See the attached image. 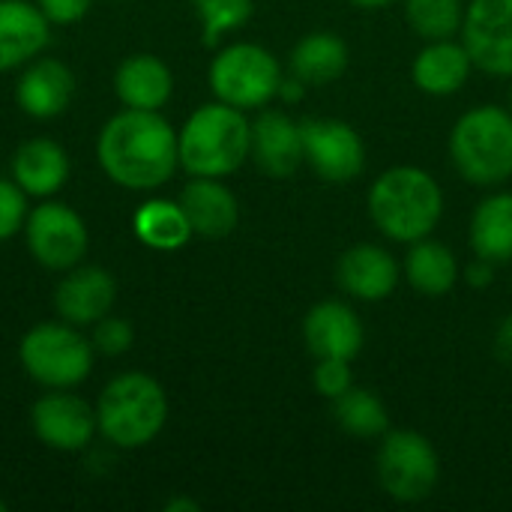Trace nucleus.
<instances>
[{
    "label": "nucleus",
    "instance_id": "423d86ee",
    "mask_svg": "<svg viewBox=\"0 0 512 512\" xmlns=\"http://www.w3.org/2000/svg\"><path fill=\"white\" fill-rule=\"evenodd\" d=\"M210 90L219 102L234 105L240 111H258L279 99L282 87V63L273 51L258 42H234L225 45L210 63Z\"/></svg>",
    "mask_w": 512,
    "mask_h": 512
},
{
    "label": "nucleus",
    "instance_id": "9b49d317",
    "mask_svg": "<svg viewBox=\"0 0 512 512\" xmlns=\"http://www.w3.org/2000/svg\"><path fill=\"white\" fill-rule=\"evenodd\" d=\"M474 69L512 78V0H471L459 33Z\"/></svg>",
    "mask_w": 512,
    "mask_h": 512
},
{
    "label": "nucleus",
    "instance_id": "cd10ccee",
    "mask_svg": "<svg viewBox=\"0 0 512 512\" xmlns=\"http://www.w3.org/2000/svg\"><path fill=\"white\" fill-rule=\"evenodd\" d=\"M405 21L426 42L456 39L462 33L465 3L462 0H405Z\"/></svg>",
    "mask_w": 512,
    "mask_h": 512
},
{
    "label": "nucleus",
    "instance_id": "1a4fd4ad",
    "mask_svg": "<svg viewBox=\"0 0 512 512\" xmlns=\"http://www.w3.org/2000/svg\"><path fill=\"white\" fill-rule=\"evenodd\" d=\"M303 135V162L324 183H351L366 168V141L363 135L336 117H309L300 123Z\"/></svg>",
    "mask_w": 512,
    "mask_h": 512
},
{
    "label": "nucleus",
    "instance_id": "2eb2a0df",
    "mask_svg": "<svg viewBox=\"0 0 512 512\" xmlns=\"http://www.w3.org/2000/svg\"><path fill=\"white\" fill-rule=\"evenodd\" d=\"M114 297L117 282L105 267H72L54 291V306L60 321L90 327L111 312Z\"/></svg>",
    "mask_w": 512,
    "mask_h": 512
},
{
    "label": "nucleus",
    "instance_id": "f3484780",
    "mask_svg": "<svg viewBox=\"0 0 512 512\" xmlns=\"http://www.w3.org/2000/svg\"><path fill=\"white\" fill-rule=\"evenodd\" d=\"M252 159L267 177H291L303 165L300 123L285 111H261L252 120Z\"/></svg>",
    "mask_w": 512,
    "mask_h": 512
},
{
    "label": "nucleus",
    "instance_id": "f704fd0d",
    "mask_svg": "<svg viewBox=\"0 0 512 512\" xmlns=\"http://www.w3.org/2000/svg\"><path fill=\"white\" fill-rule=\"evenodd\" d=\"M495 357L512 366V312L501 318V324L495 330Z\"/></svg>",
    "mask_w": 512,
    "mask_h": 512
},
{
    "label": "nucleus",
    "instance_id": "20e7f679",
    "mask_svg": "<svg viewBox=\"0 0 512 512\" xmlns=\"http://www.w3.org/2000/svg\"><path fill=\"white\" fill-rule=\"evenodd\" d=\"M450 159L474 186L495 189L512 177V111L504 105L468 108L450 132Z\"/></svg>",
    "mask_w": 512,
    "mask_h": 512
},
{
    "label": "nucleus",
    "instance_id": "f8f14e48",
    "mask_svg": "<svg viewBox=\"0 0 512 512\" xmlns=\"http://www.w3.org/2000/svg\"><path fill=\"white\" fill-rule=\"evenodd\" d=\"M303 342L315 360H357L366 345V327L345 300H321L303 318Z\"/></svg>",
    "mask_w": 512,
    "mask_h": 512
},
{
    "label": "nucleus",
    "instance_id": "e433bc0d",
    "mask_svg": "<svg viewBox=\"0 0 512 512\" xmlns=\"http://www.w3.org/2000/svg\"><path fill=\"white\" fill-rule=\"evenodd\" d=\"M351 6H357V9H366V12H375V9H387V6H393L396 0H348Z\"/></svg>",
    "mask_w": 512,
    "mask_h": 512
},
{
    "label": "nucleus",
    "instance_id": "a211bd4d",
    "mask_svg": "<svg viewBox=\"0 0 512 512\" xmlns=\"http://www.w3.org/2000/svg\"><path fill=\"white\" fill-rule=\"evenodd\" d=\"M180 207L198 237H228L240 222V204L222 177H192L180 192Z\"/></svg>",
    "mask_w": 512,
    "mask_h": 512
},
{
    "label": "nucleus",
    "instance_id": "c756f323",
    "mask_svg": "<svg viewBox=\"0 0 512 512\" xmlns=\"http://www.w3.org/2000/svg\"><path fill=\"white\" fill-rule=\"evenodd\" d=\"M312 387L318 396H324L327 402L339 399L345 390L354 387V372H351V360H315L312 369Z\"/></svg>",
    "mask_w": 512,
    "mask_h": 512
},
{
    "label": "nucleus",
    "instance_id": "0eeeda50",
    "mask_svg": "<svg viewBox=\"0 0 512 512\" xmlns=\"http://www.w3.org/2000/svg\"><path fill=\"white\" fill-rule=\"evenodd\" d=\"M93 351V342L84 339L69 321L36 324L18 345L24 372L48 390L78 387L93 369Z\"/></svg>",
    "mask_w": 512,
    "mask_h": 512
},
{
    "label": "nucleus",
    "instance_id": "39448f33",
    "mask_svg": "<svg viewBox=\"0 0 512 512\" xmlns=\"http://www.w3.org/2000/svg\"><path fill=\"white\" fill-rule=\"evenodd\" d=\"M168 420V396L165 387L144 375V372H126L117 375L99 396L96 405V423L105 441H111L120 450H138L147 447Z\"/></svg>",
    "mask_w": 512,
    "mask_h": 512
},
{
    "label": "nucleus",
    "instance_id": "6ab92c4d",
    "mask_svg": "<svg viewBox=\"0 0 512 512\" xmlns=\"http://www.w3.org/2000/svg\"><path fill=\"white\" fill-rule=\"evenodd\" d=\"M51 21L36 3L0 0V72L18 69L42 54L51 39Z\"/></svg>",
    "mask_w": 512,
    "mask_h": 512
},
{
    "label": "nucleus",
    "instance_id": "ddd939ff",
    "mask_svg": "<svg viewBox=\"0 0 512 512\" xmlns=\"http://www.w3.org/2000/svg\"><path fill=\"white\" fill-rule=\"evenodd\" d=\"M30 423H33V435L45 447L60 450V453L84 450L99 429L96 411L84 399H78L66 390L42 396L30 411Z\"/></svg>",
    "mask_w": 512,
    "mask_h": 512
},
{
    "label": "nucleus",
    "instance_id": "7ed1b4c3",
    "mask_svg": "<svg viewBox=\"0 0 512 512\" xmlns=\"http://www.w3.org/2000/svg\"><path fill=\"white\" fill-rule=\"evenodd\" d=\"M177 150L192 177H228L252 156V123L234 105L207 102L177 132Z\"/></svg>",
    "mask_w": 512,
    "mask_h": 512
},
{
    "label": "nucleus",
    "instance_id": "7c9ffc66",
    "mask_svg": "<svg viewBox=\"0 0 512 512\" xmlns=\"http://www.w3.org/2000/svg\"><path fill=\"white\" fill-rule=\"evenodd\" d=\"M24 189L15 180L0 177V243L15 237L24 228L27 219V201Z\"/></svg>",
    "mask_w": 512,
    "mask_h": 512
},
{
    "label": "nucleus",
    "instance_id": "4c0bfd02",
    "mask_svg": "<svg viewBox=\"0 0 512 512\" xmlns=\"http://www.w3.org/2000/svg\"><path fill=\"white\" fill-rule=\"evenodd\" d=\"M0 512H6V501L3 498H0Z\"/></svg>",
    "mask_w": 512,
    "mask_h": 512
},
{
    "label": "nucleus",
    "instance_id": "2f4dec72",
    "mask_svg": "<svg viewBox=\"0 0 512 512\" xmlns=\"http://www.w3.org/2000/svg\"><path fill=\"white\" fill-rule=\"evenodd\" d=\"M135 342V330L126 318H114V315H105L102 321H96V330H93V348L108 354V357H117V354H126Z\"/></svg>",
    "mask_w": 512,
    "mask_h": 512
},
{
    "label": "nucleus",
    "instance_id": "9d476101",
    "mask_svg": "<svg viewBox=\"0 0 512 512\" xmlns=\"http://www.w3.org/2000/svg\"><path fill=\"white\" fill-rule=\"evenodd\" d=\"M24 237L30 255L48 270H72L90 243L84 219L57 201H42L24 219Z\"/></svg>",
    "mask_w": 512,
    "mask_h": 512
},
{
    "label": "nucleus",
    "instance_id": "bb28decb",
    "mask_svg": "<svg viewBox=\"0 0 512 512\" xmlns=\"http://www.w3.org/2000/svg\"><path fill=\"white\" fill-rule=\"evenodd\" d=\"M333 420L342 432L363 441H375L390 429V414L381 396L357 384L333 399Z\"/></svg>",
    "mask_w": 512,
    "mask_h": 512
},
{
    "label": "nucleus",
    "instance_id": "412c9836",
    "mask_svg": "<svg viewBox=\"0 0 512 512\" xmlns=\"http://www.w3.org/2000/svg\"><path fill=\"white\" fill-rule=\"evenodd\" d=\"M114 93L126 108L159 111L174 93V75L156 54H129L114 72Z\"/></svg>",
    "mask_w": 512,
    "mask_h": 512
},
{
    "label": "nucleus",
    "instance_id": "a878e982",
    "mask_svg": "<svg viewBox=\"0 0 512 512\" xmlns=\"http://www.w3.org/2000/svg\"><path fill=\"white\" fill-rule=\"evenodd\" d=\"M135 237L159 252H174L183 249L192 237V225L180 207V201H165V198H153L147 204H141L135 210Z\"/></svg>",
    "mask_w": 512,
    "mask_h": 512
},
{
    "label": "nucleus",
    "instance_id": "f257e3e1",
    "mask_svg": "<svg viewBox=\"0 0 512 512\" xmlns=\"http://www.w3.org/2000/svg\"><path fill=\"white\" fill-rule=\"evenodd\" d=\"M102 171L123 189H156L180 168L177 132L159 111L123 108L96 141Z\"/></svg>",
    "mask_w": 512,
    "mask_h": 512
},
{
    "label": "nucleus",
    "instance_id": "72a5a7b5",
    "mask_svg": "<svg viewBox=\"0 0 512 512\" xmlns=\"http://www.w3.org/2000/svg\"><path fill=\"white\" fill-rule=\"evenodd\" d=\"M465 282H468L471 288H489V285L495 282V264L474 255V261L465 267Z\"/></svg>",
    "mask_w": 512,
    "mask_h": 512
},
{
    "label": "nucleus",
    "instance_id": "58836bf2",
    "mask_svg": "<svg viewBox=\"0 0 512 512\" xmlns=\"http://www.w3.org/2000/svg\"><path fill=\"white\" fill-rule=\"evenodd\" d=\"M510 111H512V90H510Z\"/></svg>",
    "mask_w": 512,
    "mask_h": 512
},
{
    "label": "nucleus",
    "instance_id": "dca6fc26",
    "mask_svg": "<svg viewBox=\"0 0 512 512\" xmlns=\"http://www.w3.org/2000/svg\"><path fill=\"white\" fill-rule=\"evenodd\" d=\"M75 93V75L66 63L54 57H33L15 84V102L24 114L36 120H51L63 114Z\"/></svg>",
    "mask_w": 512,
    "mask_h": 512
},
{
    "label": "nucleus",
    "instance_id": "c9c22d12",
    "mask_svg": "<svg viewBox=\"0 0 512 512\" xmlns=\"http://www.w3.org/2000/svg\"><path fill=\"white\" fill-rule=\"evenodd\" d=\"M201 510V504L198 501H192V498H174V501H168L165 504V512H198Z\"/></svg>",
    "mask_w": 512,
    "mask_h": 512
},
{
    "label": "nucleus",
    "instance_id": "393cba45",
    "mask_svg": "<svg viewBox=\"0 0 512 512\" xmlns=\"http://www.w3.org/2000/svg\"><path fill=\"white\" fill-rule=\"evenodd\" d=\"M468 237L477 258L512 264V192H489L474 207Z\"/></svg>",
    "mask_w": 512,
    "mask_h": 512
},
{
    "label": "nucleus",
    "instance_id": "b1692460",
    "mask_svg": "<svg viewBox=\"0 0 512 512\" xmlns=\"http://www.w3.org/2000/svg\"><path fill=\"white\" fill-rule=\"evenodd\" d=\"M402 276L417 294L444 297L459 285L462 264L447 243L432 240V234H429L417 243H408V252L402 261Z\"/></svg>",
    "mask_w": 512,
    "mask_h": 512
},
{
    "label": "nucleus",
    "instance_id": "6e6552de",
    "mask_svg": "<svg viewBox=\"0 0 512 512\" xmlns=\"http://www.w3.org/2000/svg\"><path fill=\"white\" fill-rule=\"evenodd\" d=\"M375 465L381 489L399 504L426 501L441 480V456L435 444L414 429H387Z\"/></svg>",
    "mask_w": 512,
    "mask_h": 512
},
{
    "label": "nucleus",
    "instance_id": "4be33fe9",
    "mask_svg": "<svg viewBox=\"0 0 512 512\" xmlns=\"http://www.w3.org/2000/svg\"><path fill=\"white\" fill-rule=\"evenodd\" d=\"M351 63L348 42L333 30L306 33L288 54V72L306 87H327L345 75Z\"/></svg>",
    "mask_w": 512,
    "mask_h": 512
},
{
    "label": "nucleus",
    "instance_id": "c85d7f7f",
    "mask_svg": "<svg viewBox=\"0 0 512 512\" xmlns=\"http://www.w3.org/2000/svg\"><path fill=\"white\" fill-rule=\"evenodd\" d=\"M201 21L204 45H216L225 33L243 27L252 18V0H192Z\"/></svg>",
    "mask_w": 512,
    "mask_h": 512
},
{
    "label": "nucleus",
    "instance_id": "f03ea898",
    "mask_svg": "<svg viewBox=\"0 0 512 512\" xmlns=\"http://www.w3.org/2000/svg\"><path fill=\"white\" fill-rule=\"evenodd\" d=\"M366 210L387 240L408 246L438 228L444 216V189L426 168L393 165L375 177Z\"/></svg>",
    "mask_w": 512,
    "mask_h": 512
},
{
    "label": "nucleus",
    "instance_id": "5701e85b",
    "mask_svg": "<svg viewBox=\"0 0 512 512\" xmlns=\"http://www.w3.org/2000/svg\"><path fill=\"white\" fill-rule=\"evenodd\" d=\"M12 180L33 198H51L69 180V156L51 138H30L12 156Z\"/></svg>",
    "mask_w": 512,
    "mask_h": 512
},
{
    "label": "nucleus",
    "instance_id": "473e14b6",
    "mask_svg": "<svg viewBox=\"0 0 512 512\" xmlns=\"http://www.w3.org/2000/svg\"><path fill=\"white\" fill-rule=\"evenodd\" d=\"M36 6L51 24H75L87 15L90 0H36Z\"/></svg>",
    "mask_w": 512,
    "mask_h": 512
},
{
    "label": "nucleus",
    "instance_id": "4468645a",
    "mask_svg": "<svg viewBox=\"0 0 512 512\" xmlns=\"http://www.w3.org/2000/svg\"><path fill=\"white\" fill-rule=\"evenodd\" d=\"M402 279V264L396 255L378 243H354L336 261V285L360 300V303H381L387 300Z\"/></svg>",
    "mask_w": 512,
    "mask_h": 512
},
{
    "label": "nucleus",
    "instance_id": "aec40b11",
    "mask_svg": "<svg viewBox=\"0 0 512 512\" xmlns=\"http://www.w3.org/2000/svg\"><path fill=\"white\" fill-rule=\"evenodd\" d=\"M474 72V60L462 39H432L426 42L414 63H411V78L417 90L429 96H453L459 93Z\"/></svg>",
    "mask_w": 512,
    "mask_h": 512
}]
</instances>
